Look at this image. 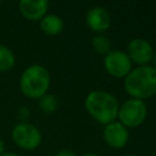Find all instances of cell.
Instances as JSON below:
<instances>
[{
	"label": "cell",
	"mask_w": 156,
	"mask_h": 156,
	"mask_svg": "<svg viewBox=\"0 0 156 156\" xmlns=\"http://www.w3.org/2000/svg\"><path fill=\"white\" fill-rule=\"evenodd\" d=\"M102 138L110 147L122 149L129 140V132L122 123H119L118 121H113L104 127Z\"/></svg>",
	"instance_id": "8"
},
{
	"label": "cell",
	"mask_w": 156,
	"mask_h": 156,
	"mask_svg": "<svg viewBox=\"0 0 156 156\" xmlns=\"http://www.w3.org/2000/svg\"><path fill=\"white\" fill-rule=\"evenodd\" d=\"M126 93L132 99L147 100L156 94V69L151 65L136 66L123 80Z\"/></svg>",
	"instance_id": "1"
},
{
	"label": "cell",
	"mask_w": 156,
	"mask_h": 156,
	"mask_svg": "<svg viewBox=\"0 0 156 156\" xmlns=\"http://www.w3.org/2000/svg\"><path fill=\"white\" fill-rule=\"evenodd\" d=\"M1 156H20V155H17L15 152H4Z\"/></svg>",
	"instance_id": "19"
},
{
	"label": "cell",
	"mask_w": 156,
	"mask_h": 156,
	"mask_svg": "<svg viewBox=\"0 0 156 156\" xmlns=\"http://www.w3.org/2000/svg\"><path fill=\"white\" fill-rule=\"evenodd\" d=\"M91 48L96 54L105 56L112 50V44L105 34H95L91 39Z\"/></svg>",
	"instance_id": "13"
},
{
	"label": "cell",
	"mask_w": 156,
	"mask_h": 156,
	"mask_svg": "<svg viewBox=\"0 0 156 156\" xmlns=\"http://www.w3.org/2000/svg\"><path fill=\"white\" fill-rule=\"evenodd\" d=\"M152 67L156 69V51H155V54H154V57H152Z\"/></svg>",
	"instance_id": "18"
},
{
	"label": "cell",
	"mask_w": 156,
	"mask_h": 156,
	"mask_svg": "<svg viewBox=\"0 0 156 156\" xmlns=\"http://www.w3.org/2000/svg\"><path fill=\"white\" fill-rule=\"evenodd\" d=\"M82 156H99L98 154H94V152H87V154H83Z\"/></svg>",
	"instance_id": "20"
},
{
	"label": "cell",
	"mask_w": 156,
	"mask_h": 156,
	"mask_svg": "<svg viewBox=\"0 0 156 156\" xmlns=\"http://www.w3.org/2000/svg\"><path fill=\"white\" fill-rule=\"evenodd\" d=\"M105 71L115 78H126L133 69V63L123 50H111L104 56Z\"/></svg>",
	"instance_id": "6"
},
{
	"label": "cell",
	"mask_w": 156,
	"mask_h": 156,
	"mask_svg": "<svg viewBox=\"0 0 156 156\" xmlns=\"http://www.w3.org/2000/svg\"><path fill=\"white\" fill-rule=\"evenodd\" d=\"M40 29L48 35H57L63 30V20L55 13H46L40 21Z\"/></svg>",
	"instance_id": "11"
},
{
	"label": "cell",
	"mask_w": 156,
	"mask_h": 156,
	"mask_svg": "<svg viewBox=\"0 0 156 156\" xmlns=\"http://www.w3.org/2000/svg\"><path fill=\"white\" fill-rule=\"evenodd\" d=\"M16 63V56L13 51L6 46L0 44V72H7L13 68Z\"/></svg>",
	"instance_id": "12"
},
{
	"label": "cell",
	"mask_w": 156,
	"mask_h": 156,
	"mask_svg": "<svg viewBox=\"0 0 156 156\" xmlns=\"http://www.w3.org/2000/svg\"><path fill=\"white\" fill-rule=\"evenodd\" d=\"M123 156H136V155H133V154H127V155H123Z\"/></svg>",
	"instance_id": "21"
},
{
	"label": "cell",
	"mask_w": 156,
	"mask_h": 156,
	"mask_svg": "<svg viewBox=\"0 0 156 156\" xmlns=\"http://www.w3.org/2000/svg\"><path fill=\"white\" fill-rule=\"evenodd\" d=\"M0 5H1V1H0Z\"/></svg>",
	"instance_id": "22"
},
{
	"label": "cell",
	"mask_w": 156,
	"mask_h": 156,
	"mask_svg": "<svg viewBox=\"0 0 156 156\" xmlns=\"http://www.w3.org/2000/svg\"><path fill=\"white\" fill-rule=\"evenodd\" d=\"M55 156H77V155H76L74 151H72L69 149H62V150L57 151L55 154Z\"/></svg>",
	"instance_id": "16"
},
{
	"label": "cell",
	"mask_w": 156,
	"mask_h": 156,
	"mask_svg": "<svg viewBox=\"0 0 156 156\" xmlns=\"http://www.w3.org/2000/svg\"><path fill=\"white\" fill-rule=\"evenodd\" d=\"M39 107L45 113H54L58 108V100L56 95L46 93L39 99Z\"/></svg>",
	"instance_id": "14"
},
{
	"label": "cell",
	"mask_w": 156,
	"mask_h": 156,
	"mask_svg": "<svg viewBox=\"0 0 156 156\" xmlns=\"http://www.w3.org/2000/svg\"><path fill=\"white\" fill-rule=\"evenodd\" d=\"M12 140L23 150H35L41 143L40 130L29 122L17 123L11 132Z\"/></svg>",
	"instance_id": "5"
},
{
	"label": "cell",
	"mask_w": 156,
	"mask_h": 156,
	"mask_svg": "<svg viewBox=\"0 0 156 156\" xmlns=\"http://www.w3.org/2000/svg\"><path fill=\"white\" fill-rule=\"evenodd\" d=\"M29 110L27 108V107H21L20 110H18V117L22 119L21 122H26V118L29 116Z\"/></svg>",
	"instance_id": "15"
},
{
	"label": "cell",
	"mask_w": 156,
	"mask_h": 156,
	"mask_svg": "<svg viewBox=\"0 0 156 156\" xmlns=\"http://www.w3.org/2000/svg\"><path fill=\"white\" fill-rule=\"evenodd\" d=\"M132 63L138 66H146L152 61L155 50L152 45L144 38H134L127 45V51Z\"/></svg>",
	"instance_id": "7"
},
{
	"label": "cell",
	"mask_w": 156,
	"mask_h": 156,
	"mask_svg": "<svg viewBox=\"0 0 156 156\" xmlns=\"http://www.w3.org/2000/svg\"><path fill=\"white\" fill-rule=\"evenodd\" d=\"M147 116V106L145 101L138 99H128L118 108V122L122 123L127 129L140 127Z\"/></svg>",
	"instance_id": "4"
},
{
	"label": "cell",
	"mask_w": 156,
	"mask_h": 156,
	"mask_svg": "<svg viewBox=\"0 0 156 156\" xmlns=\"http://www.w3.org/2000/svg\"><path fill=\"white\" fill-rule=\"evenodd\" d=\"M85 22L93 32H95L96 34H102L111 26V16L105 7L94 6L87 12Z\"/></svg>",
	"instance_id": "9"
},
{
	"label": "cell",
	"mask_w": 156,
	"mask_h": 156,
	"mask_svg": "<svg viewBox=\"0 0 156 156\" xmlns=\"http://www.w3.org/2000/svg\"><path fill=\"white\" fill-rule=\"evenodd\" d=\"M50 87V73L39 63L28 66L20 77V89L23 95L30 99H40Z\"/></svg>",
	"instance_id": "3"
},
{
	"label": "cell",
	"mask_w": 156,
	"mask_h": 156,
	"mask_svg": "<svg viewBox=\"0 0 156 156\" xmlns=\"http://www.w3.org/2000/svg\"><path fill=\"white\" fill-rule=\"evenodd\" d=\"M84 107L96 122L106 126L116 121L119 102L113 94L106 90H93L87 95Z\"/></svg>",
	"instance_id": "2"
},
{
	"label": "cell",
	"mask_w": 156,
	"mask_h": 156,
	"mask_svg": "<svg viewBox=\"0 0 156 156\" xmlns=\"http://www.w3.org/2000/svg\"><path fill=\"white\" fill-rule=\"evenodd\" d=\"M21 15L28 21H40L48 12V0H21L18 2Z\"/></svg>",
	"instance_id": "10"
},
{
	"label": "cell",
	"mask_w": 156,
	"mask_h": 156,
	"mask_svg": "<svg viewBox=\"0 0 156 156\" xmlns=\"http://www.w3.org/2000/svg\"><path fill=\"white\" fill-rule=\"evenodd\" d=\"M4 152H5V143H4V140L0 138V156H1Z\"/></svg>",
	"instance_id": "17"
}]
</instances>
